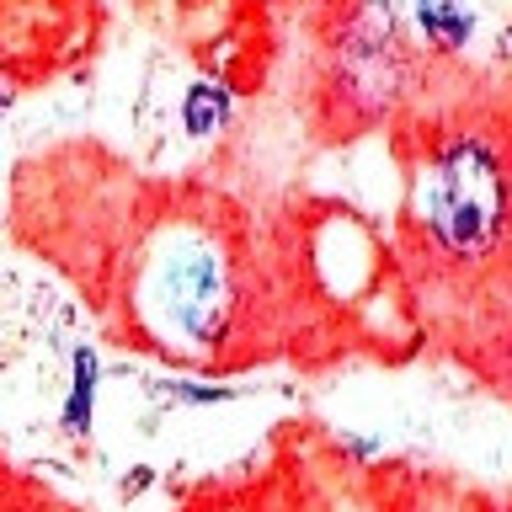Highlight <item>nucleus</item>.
<instances>
[{"mask_svg":"<svg viewBox=\"0 0 512 512\" xmlns=\"http://www.w3.org/2000/svg\"><path fill=\"white\" fill-rule=\"evenodd\" d=\"M411 224L443 272H486L512 240V155L491 128H448L411 171Z\"/></svg>","mask_w":512,"mask_h":512,"instance_id":"nucleus-1","label":"nucleus"},{"mask_svg":"<svg viewBox=\"0 0 512 512\" xmlns=\"http://www.w3.org/2000/svg\"><path fill=\"white\" fill-rule=\"evenodd\" d=\"M235 272L230 256L203 224H171L150 240L134 278V315L155 347L208 352L230 326Z\"/></svg>","mask_w":512,"mask_h":512,"instance_id":"nucleus-2","label":"nucleus"},{"mask_svg":"<svg viewBox=\"0 0 512 512\" xmlns=\"http://www.w3.org/2000/svg\"><path fill=\"white\" fill-rule=\"evenodd\" d=\"M411 86V54L400 38L390 6L368 0L352 11V22L336 38V96L358 123L390 118V107Z\"/></svg>","mask_w":512,"mask_h":512,"instance_id":"nucleus-3","label":"nucleus"},{"mask_svg":"<svg viewBox=\"0 0 512 512\" xmlns=\"http://www.w3.org/2000/svg\"><path fill=\"white\" fill-rule=\"evenodd\" d=\"M96 352L80 347L75 352V368H70V400H64V432H91V411H96Z\"/></svg>","mask_w":512,"mask_h":512,"instance_id":"nucleus-4","label":"nucleus"},{"mask_svg":"<svg viewBox=\"0 0 512 512\" xmlns=\"http://www.w3.org/2000/svg\"><path fill=\"white\" fill-rule=\"evenodd\" d=\"M416 22L427 27V43H438V48H464L470 43V11H459L454 0H416Z\"/></svg>","mask_w":512,"mask_h":512,"instance_id":"nucleus-5","label":"nucleus"},{"mask_svg":"<svg viewBox=\"0 0 512 512\" xmlns=\"http://www.w3.org/2000/svg\"><path fill=\"white\" fill-rule=\"evenodd\" d=\"M182 118H187V134H219L224 123H230V91L214 86V80H198V86L187 91V107H182Z\"/></svg>","mask_w":512,"mask_h":512,"instance_id":"nucleus-6","label":"nucleus"},{"mask_svg":"<svg viewBox=\"0 0 512 512\" xmlns=\"http://www.w3.org/2000/svg\"><path fill=\"white\" fill-rule=\"evenodd\" d=\"M502 43H507V54H512V27H507V38H502Z\"/></svg>","mask_w":512,"mask_h":512,"instance_id":"nucleus-7","label":"nucleus"}]
</instances>
